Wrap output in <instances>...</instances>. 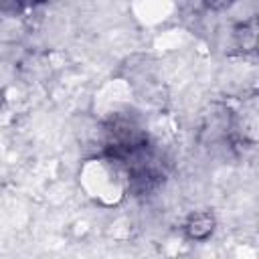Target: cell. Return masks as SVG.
Returning <instances> with one entry per match:
<instances>
[{"instance_id": "6da1fadb", "label": "cell", "mask_w": 259, "mask_h": 259, "mask_svg": "<svg viewBox=\"0 0 259 259\" xmlns=\"http://www.w3.org/2000/svg\"><path fill=\"white\" fill-rule=\"evenodd\" d=\"M214 229V217L210 212H194L188 217L186 225H184V231L190 239L194 241H202L206 239Z\"/></svg>"}]
</instances>
